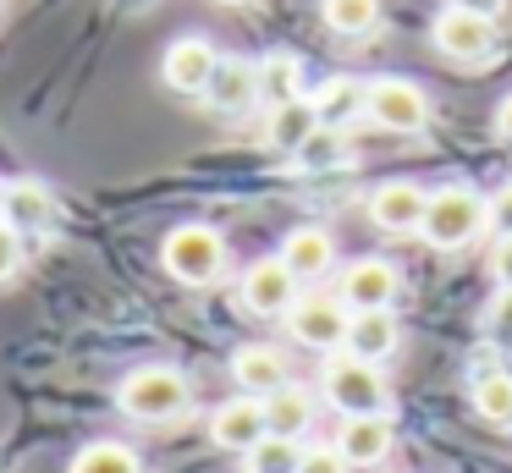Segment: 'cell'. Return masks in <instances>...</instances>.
I'll list each match as a JSON object with an SVG mask.
<instances>
[{"label": "cell", "mask_w": 512, "mask_h": 473, "mask_svg": "<svg viewBox=\"0 0 512 473\" xmlns=\"http://www.w3.org/2000/svg\"><path fill=\"white\" fill-rule=\"evenodd\" d=\"M397 446V424L391 413H364V418H342V435H336V451L347 457V468H380Z\"/></svg>", "instance_id": "obj_12"}, {"label": "cell", "mask_w": 512, "mask_h": 473, "mask_svg": "<svg viewBox=\"0 0 512 473\" xmlns=\"http://www.w3.org/2000/svg\"><path fill=\"white\" fill-rule=\"evenodd\" d=\"M485 226H490V204L474 193V187H435L419 231H424L430 248L452 253V248H468Z\"/></svg>", "instance_id": "obj_3"}, {"label": "cell", "mask_w": 512, "mask_h": 473, "mask_svg": "<svg viewBox=\"0 0 512 473\" xmlns=\"http://www.w3.org/2000/svg\"><path fill=\"white\" fill-rule=\"evenodd\" d=\"M490 275H496L501 286H512V237H501L496 248H490Z\"/></svg>", "instance_id": "obj_32"}, {"label": "cell", "mask_w": 512, "mask_h": 473, "mask_svg": "<svg viewBox=\"0 0 512 473\" xmlns=\"http://www.w3.org/2000/svg\"><path fill=\"white\" fill-rule=\"evenodd\" d=\"M116 407H122L133 424H177L193 407V385L182 369L171 363H144L116 385Z\"/></svg>", "instance_id": "obj_1"}, {"label": "cell", "mask_w": 512, "mask_h": 473, "mask_svg": "<svg viewBox=\"0 0 512 473\" xmlns=\"http://www.w3.org/2000/svg\"><path fill=\"white\" fill-rule=\"evenodd\" d=\"M424 209H430V198H424L419 182H380L375 193H369V220H375L380 231H397V237H408V231L424 226Z\"/></svg>", "instance_id": "obj_14"}, {"label": "cell", "mask_w": 512, "mask_h": 473, "mask_svg": "<svg viewBox=\"0 0 512 473\" xmlns=\"http://www.w3.org/2000/svg\"><path fill=\"white\" fill-rule=\"evenodd\" d=\"M342 160H347V138L336 127H320L298 154H292V165H298V171H336Z\"/></svg>", "instance_id": "obj_27"}, {"label": "cell", "mask_w": 512, "mask_h": 473, "mask_svg": "<svg viewBox=\"0 0 512 473\" xmlns=\"http://www.w3.org/2000/svg\"><path fill=\"white\" fill-rule=\"evenodd\" d=\"M0 215L12 220L17 231H45L50 220H56V193H50L45 182H6V209Z\"/></svg>", "instance_id": "obj_21"}, {"label": "cell", "mask_w": 512, "mask_h": 473, "mask_svg": "<svg viewBox=\"0 0 512 473\" xmlns=\"http://www.w3.org/2000/svg\"><path fill=\"white\" fill-rule=\"evenodd\" d=\"M446 6H457V11H479V17H496L501 0H446Z\"/></svg>", "instance_id": "obj_34"}, {"label": "cell", "mask_w": 512, "mask_h": 473, "mask_svg": "<svg viewBox=\"0 0 512 473\" xmlns=\"http://www.w3.org/2000/svg\"><path fill=\"white\" fill-rule=\"evenodd\" d=\"M314 132H320V110H314V99H287V105H270L265 143L276 154H298Z\"/></svg>", "instance_id": "obj_18"}, {"label": "cell", "mask_w": 512, "mask_h": 473, "mask_svg": "<svg viewBox=\"0 0 512 473\" xmlns=\"http://www.w3.org/2000/svg\"><path fill=\"white\" fill-rule=\"evenodd\" d=\"M320 17H325V28L342 33V39H364L380 22V0H320Z\"/></svg>", "instance_id": "obj_23"}, {"label": "cell", "mask_w": 512, "mask_h": 473, "mask_svg": "<svg viewBox=\"0 0 512 473\" xmlns=\"http://www.w3.org/2000/svg\"><path fill=\"white\" fill-rule=\"evenodd\" d=\"M72 473H144V462L122 440H94V446H83L72 457Z\"/></svg>", "instance_id": "obj_25"}, {"label": "cell", "mask_w": 512, "mask_h": 473, "mask_svg": "<svg viewBox=\"0 0 512 473\" xmlns=\"http://www.w3.org/2000/svg\"><path fill=\"white\" fill-rule=\"evenodd\" d=\"M309 99H314V110H320V127L347 132L353 121H369V83L364 77H325Z\"/></svg>", "instance_id": "obj_15"}, {"label": "cell", "mask_w": 512, "mask_h": 473, "mask_svg": "<svg viewBox=\"0 0 512 473\" xmlns=\"http://www.w3.org/2000/svg\"><path fill=\"white\" fill-rule=\"evenodd\" d=\"M265 424L270 435H287V440H303L314 429V391H303V385H281V391L265 396Z\"/></svg>", "instance_id": "obj_19"}, {"label": "cell", "mask_w": 512, "mask_h": 473, "mask_svg": "<svg viewBox=\"0 0 512 473\" xmlns=\"http://www.w3.org/2000/svg\"><path fill=\"white\" fill-rule=\"evenodd\" d=\"M485 325H490V336H496V341H507V347H512V286H501V292H496Z\"/></svg>", "instance_id": "obj_29"}, {"label": "cell", "mask_w": 512, "mask_h": 473, "mask_svg": "<svg viewBox=\"0 0 512 473\" xmlns=\"http://www.w3.org/2000/svg\"><path fill=\"white\" fill-rule=\"evenodd\" d=\"M397 341H402L397 314H391V308H369V314H353L342 352H353V358H364V363H386L391 352H397Z\"/></svg>", "instance_id": "obj_17"}, {"label": "cell", "mask_w": 512, "mask_h": 473, "mask_svg": "<svg viewBox=\"0 0 512 473\" xmlns=\"http://www.w3.org/2000/svg\"><path fill=\"white\" fill-rule=\"evenodd\" d=\"M221 6H243V0H221Z\"/></svg>", "instance_id": "obj_36"}, {"label": "cell", "mask_w": 512, "mask_h": 473, "mask_svg": "<svg viewBox=\"0 0 512 473\" xmlns=\"http://www.w3.org/2000/svg\"><path fill=\"white\" fill-rule=\"evenodd\" d=\"M204 99H210L221 116L248 110L259 99V66L254 61H237V55H232V61L221 55V72H215V83H210V94H204Z\"/></svg>", "instance_id": "obj_20"}, {"label": "cell", "mask_w": 512, "mask_h": 473, "mask_svg": "<svg viewBox=\"0 0 512 473\" xmlns=\"http://www.w3.org/2000/svg\"><path fill=\"white\" fill-rule=\"evenodd\" d=\"M215 72H221V55H215V44L199 39V33L171 39L166 55H160V77H166V88H177V94H210Z\"/></svg>", "instance_id": "obj_10"}, {"label": "cell", "mask_w": 512, "mask_h": 473, "mask_svg": "<svg viewBox=\"0 0 512 473\" xmlns=\"http://www.w3.org/2000/svg\"><path fill=\"white\" fill-rule=\"evenodd\" d=\"M298 275L281 264V253L276 259H254L248 264V275H243V286H237V297H243V308L248 314H259V319H287L292 314V303H298Z\"/></svg>", "instance_id": "obj_8"}, {"label": "cell", "mask_w": 512, "mask_h": 473, "mask_svg": "<svg viewBox=\"0 0 512 473\" xmlns=\"http://www.w3.org/2000/svg\"><path fill=\"white\" fill-rule=\"evenodd\" d=\"M281 264H287L298 281H320V275H331L336 264V242L325 226H298L287 231V242H281Z\"/></svg>", "instance_id": "obj_16"}, {"label": "cell", "mask_w": 512, "mask_h": 473, "mask_svg": "<svg viewBox=\"0 0 512 473\" xmlns=\"http://www.w3.org/2000/svg\"><path fill=\"white\" fill-rule=\"evenodd\" d=\"M160 264L182 286H215L226 270V237L215 226H177L160 242Z\"/></svg>", "instance_id": "obj_4"}, {"label": "cell", "mask_w": 512, "mask_h": 473, "mask_svg": "<svg viewBox=\"0 0 512 473\" xmlns=\"http://www.w3.org/2000/svg\"><path fill=\"white\" fill-rule=\"evenodd\" d=\"M0 209H6V182H0Z\"/></svg>", "instance_id": "obj_35"}, {"label": "cell", "mask_w": 512, "mask_h": 473, "mask_svg": "<svg viewBox=\"0 0 512 473\" xmlns=\"http://www.w3.org/2000/svg\"><path fill=\"white\" fill-rule=\"evenodd\" d=\"M496 138H501V143H512V94L496 105Z\"/></svg>", "instance_id": "obj_33"}, {"label": "cell", "mask_w": 512, "mask_h": 473, "mask_svg": "<svg viewBox=\"0 0 512 473\" xmlns=\"http://www.w3.org/2000/svg\"><path fill=\"white\" fill-rule=\"evenodd\" d=\"M17 270H23V231L0 215V281H12Z\"/></svg>", "instance_id": "obj_28"}, {"label": "cell", "mask_w": 512, "mask_h": 473, "mask_svg": "<svg viewBox=\"0 0 512 473\" xmlns=\"http://www.w3.org/2000/svg\"><path fill=\"white\" fill-rule=\"evenodd\" d=\"M430 44L457 66H485L496 50V17H479V11H457L446 6L430 28Z\"/></svg>", "instance_id": "obj_7"}, {"label": "cell", "mask_w": 512, "mask_h": 473, "mask_svg": "<svg viewBox=\"0 0 512 473\" xmlns=\"http://www.w3.org/2000/svg\"><path fill=\"white\" fill-rule=\"evenodd\" d=\"M347 325H353V308L331 292H309L292 303L287 314V330L298 347H314V352H342L347 347Z\"/></svg>", "instance_id": "obj_5"}, {"label": "cell", "mask_w": 512, "mask_h": 473, "mask_svg": "<svg viewBox=\"0 0 512 473\" xmlns=\"http://www.w3.org/2000/svg\"><path fill=\"white\" fill-rule=\"evenodd\" d=\"M485 204H490V231L512 237V182H507V187H496V193H490Z\"/></svg>", "instance_id": "obj_31"}, {"label": "cell", "mask_w": 512, "mask_h": 473, "mask_svg": "<svg viewBox=\"0 0 512 473\" xmlns=\"http://www.w3.org/2000/svg\"><path fill=\"white\" fill-rule=\"evenodd\" d=\"M265 435H270V424H265V402H259V396H232V402H221L210 413V440L221 451L248 457Z\"/></svg>", "instance_id": "obj_11"}, {"label": "cell", "mask_w": 512, "mask_h": 473, "mask_svg": "<svg viewBox=\"0 0 512 473\" xmlns=\"http://www.w3.org/2000/svg\"><path fill=\"white\" fill-rule=\"evenodd\" d=\"M430 94L413 77H369V121L386 132H424L430 127Z\"/></svg>", "instance_id": "obj_6"}, {"label": "cell", "mask_w": 512, "mask_h": 473, "mask_svg": "<svg viewBox=\"0 0 512 473\" xmlns=\"http://www.w3.org/2000/svg\"><path fill=\"white\" fill-rule=\"evenodd\" d=\"M248 473H298L303 468V440H287V435H265L254 451L243 457Z\"/></svg>", "instance_id": "obj_26"}, {"label": "cell", "mask_w": 512, "mask_h": 473, "mask_svg": "<svg viewBox=\"0 0 512 473\" xmlns=\"http://www.w3.org/2000/svg\"><path fill=\"white\" fill-rule=\"evenodd\" d=\"M259 99H265V105L303 99V61L298 55H265V61H259Z\"/></svg>", "instance_id": "obj_22"}, {"label": "cell", "mask_w": 512, "mask_h": 473, "mask_svg": "<svg viewBox=\"0 0 512 473\" xmlns=\"http://www.w3.org/2000/svg\"><path fill=\"white\" fill-rule=\"evenodd\" d=\"M232 380H237V391H243V396H259V402H265L270 391H281V385L292 380V374H287V352L270 347V341H248V347L232 352Z\"/></svg>", "instance_id": "obj_13"}, {"label": "cell", "mask_w": 512, "mask_h": 473, "mask_svg": "<svg viewBox=\"0 0 512 473\" xmlns=\"http://www.w3.org/2000/svg\"><path fill=\"white\" fill-rule=\"evenodd\" d=\"M298 473H347V457L336 446H309V451H303V468Z\"/></svg>", "instance_id": "obj_30"}, {"label": "cell", "mask_w": 512, "mask_h": 473, "mask_svg": "<svg viewBox=\"0 0 512 473\" xmlns=\"http://www.w3.org/2000/svg\"><path fill=\"white\" fill-rule=\"evenodd\" d=\"M474 413L485 418V424H507L512 429V374L507 369H490L474 380Z\"/></svg>", "instance_id": "obj_24"}, {"label": "cell", "mask_w": 512, "mask_h": 473, "mask_svg": "<svg viewBox=\"0 0 512 473\" xmlns=\"http://www.w3.org/2000/svg\"><path fill=\"white\" fill-rule=\"evenodd\" d=\"M320 396L342 418H364V413H386L391 385H386V374H380V363H364V358H353V352H325Z\"/></svg>", "instance_id": "obj_2"}, {"label": "cell", "mask_w": 512, "mask_h": 473, "mask_svg": "<svg viewBox=\"0 0 512 473\" xmlns=\"http://www.w3.org/2000/svg\"><path fill=\"white\" fill-rule=\"evenodd\" d=\"M402 292V275L391 259L369 253V259H353L342 275H336V297H342L353 314H369V308H391Z\"/></svg>", "instance_id": "obj_9"}]
</instances>
